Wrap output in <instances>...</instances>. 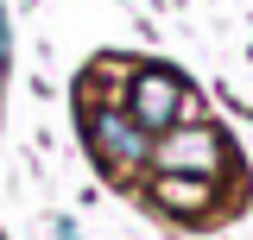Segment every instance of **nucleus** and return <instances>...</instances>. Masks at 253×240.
Returning a JSON list of instances; mask_svg holds the SVG:
<instances>
[{
	"mask_svg": "<svg viewBox=\"0 0 253 240\" xmlns=\"http://www.w3.org/2000/svg\"><path fill=\"white\" fill-rule=\"evenodd\" d=\"M121 57L95 63L76 76V133H83V152H89V164L101 171L108 183H146V164H152V139L133 126V114L121 108Z\"/></svg>",
	"mask_w": 253,
	"mask_h": 240,
	"instance_id": "f257e3e1",
	"label": "nucleus"
},
{
	"mask_svg": "<svg viewBox=\"0 0 253 240\" xmlns=\"http://www.w3.org/2000/svg\"><path fill=\"white\" fill-rule=\"evenodd\" d=\"M121 108L133 114V126L146 133V139H165L171 126H184V120H203L196 108V82H190L177 63L165 57H133L121 63Z\"/></svg>",
	"mask_w": 253,
	"mask_h": 240,
	"instance_id": "f03ea898",
	"label": "nucleus"
},
{
	"mask_svg": "<svg viewBox=\"0 0 253 240\" xmlns=\"http://www.w3.org/2000/svg\"><path fill=\"white\" fill-rule=\"evenodd\" d=\"M146 171H177V177H228L234 183V139L215 120H184L165 139H152V164Z\"/></svg>",
	"mask_w": 253,
	"mask_h": 240,
	"instance_id": "7ed1b4c3",
	"label": "nucleus"
},
{
	"mask_svg": "<svg viewBox=\"0 0 253 240\" xmlns=\"http://www.w3.org/2000/svg\"><path fill=\"white\" fill-rule=\"evenodd\" d=\"M146 202L171 221H215L228 202V177H177V171H146Z\"/></svg>",
	"mask_w": 253,
	"mask_h": 240,
	"instance_id": "20e7f679",
	"label": "nucleus"
},
{
	"mask_svg": "<svg viewBox=\"0 0 253 240\" xmlns=\"http://www.w3.org/2000/svg\"><path fill=\"white\" fill-rule=\"evenodd\" d=\"M13 76V19H6V6H0V82Z\"/></svg>",
	"mask_w": 253,
	"mask_h": 240,
	"instance_id": "39448f33",
	"label": "nucleus"
}]
</instances>
